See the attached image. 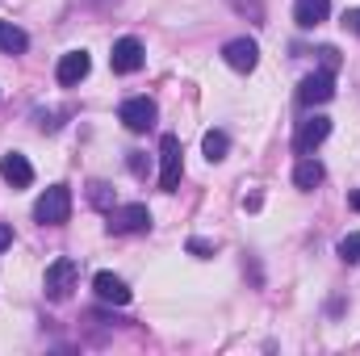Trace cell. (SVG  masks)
Instances as JSON below:
<instances>
[{
  "label": "cell",
  "mask_w": 360,
  "mask_h": 356,
  "mask_svg": "<svg viewBox=\"0 0 360 356\" xmlns=\"http://www.w3.org/2000/svg\"><path fill=\"white\" fill-rule=\"evenodd\" d=\"M201 151H205V160H210V164H218V160H226V151H231V139H226L222 130H205V139H201Z\"/></svg>",
  "instance_id": "obj_16"
},
{
  "label": "cell",
  "mask_w": 360,
  "mask_h": 356,
  "mask_svg": "<svg viewBox=\"0 0 360 356\" xmlns=\"http://www.w3.org/2000/svg\"><path fill=\"white\" fill-rule=\"evenodd\" d=\"M327 134H331V117H319V113H314V117H306V122L297 126V134H293V151H297V155H310Z\"/></svg>",
  "instance_id": "obj_9"
},
{
  "label": "cell",
  "mask_w": 360,
  "mask_h": 356,
  "mask_svg": "<svg viewBox=\"0 0 360 356\" xmlns=\"http://www.w3.org/2000/svg\"><path fill=\"white\" fill-rule=\"evenodd\" d=\"M151 227V210L147 205H113L109 210V231L113 235H134V231H147Z\"/></svg>",
  "instance_id": "obj_5"
},
{
  "label": "cell",
  "mask_w": 360,
  "mask_h": 356,
  "mask_svg": "<svg viewBox=\"0 0 360 356\" xmlns=\"http://www.w3.org/2000/svg\"><path fill=\"white\" fill-rule=\"evenodd\" d=\"M25 46H30L25 30H17L13 21H0V51H4V55H21Z\"/></svg>",
  "instance_id": "obj_15"
},
{
  "label": "cell",
  "mask_w": 360,
  "mask_h": 356,
  "mask_svg": "<svg viewBox=\"0 0 360 356\" xmlns=\"http://www.w3.org/2000/svg\"><path fill=\"white\" fill-rule=\"evenodd\" d=\"M155 117H160V109H155L151 96H130V101H122V109H117V122H122L126 130H134V134L151 130Z\"/></svg>",
  "instance_id": "obj_2"
},
{
  "label": "cell",
  "mask_w": 360,
  "mask_h": 356,
  "mask_svg": "<svg viewBox=\"0 0 360 356\" xmlns=\"http://www.w3.org/2000/svg\"><path fill=\"white\" fill-rule=\"evenodd\" d=\"M348 205H352V210L360 214V189H352V193H348Z\"/></svg>",
  "instance_id": "obj_22"
},
{
  "label": "cell",
  "mask_w": 360,
  "mask_h": 356,
  "mask_svg": "<svg viewBox=\"0 0 360 356\" xmlns=\"http://www.w3.org/2000/svg\"><path fill=\"white\" fill-rule=\"evenodd\" d=\"M344 25H348V30H356V34H360V8H348V13H344Z\"/></svg>",
  "instance_id": "obj_20"
},
{
  "label": "cell",
  "mask_w": 360,
  "mask_h": 356,
  "mask_svg": "<svg viewBox=\"0 0 360 356\" xmlns=\"http://www.w3.org/2000/svg\"><path fill=\"white\" fill-rule=\"evenodd\" d=\"M319 55H323V72H335V68H340V51H335V46H323Z\"/></svg>",
  "instance_id": "obj_18"
},
{
  "label": "cell",
  "mask_w": 360,
  "mask_h": 356,
  "mask_svg": "<svg viewBox=\"0 0 360 356\" xmlns=\"http://www.w3.org/2000/svg\"><path fill=\"white\" fill-rule=\"evenodd\" d=\"M188 252L201 256V260H210V256H214V243H205V239H188Z\"/></svg>",
  "instance_id": "obj_19"
},
{
  "label": "cell",
  "mask_w": 360,
  "mask_h": 356,
  "mask_svg": "<svg viewBox=\"0 0 360 356\" xmlns=\"http://www.w3.org/2000/svg\"><path fill=\"white\" fill-rule=\"evenodd\" d=\"M34 218L42 227H63L72 218V189L68 184H51L38 201H34Z\"/></svg>",
  "instance_id": "obj_1"
},
{
  "label": "cell",
  "mask_w": 360,
  "mask_h": 356,
  "mask_svg": "<svg viewBox=\"0 0 360 356\" xmlns=\"http://www.w3.org/2000/svg\"><path fill=\"white\" fill-rule=\"evenodd\" d=\"M76 276H80V265L72 260V256H59V260H51L46 268V298H55V302H63L72 289H76Z\"/></svg>",
  "instance_id": "obj_3"
},
{
  "label": "cell",
  "mask_w": 360,
  "mask_h": 356,
  "mask_svg": "<svg viewBox=\"0 0 360 356\" xmlns=\"http://www.w3.org/2000/svg\"><path fill=\"white\" fill-rule=\"evenodd\" d=\"M184 177V160H180V139L176 134H164L160 139V189L172 193Z\"/></svg>",
  "instance_id": "obj_4"
},
{
  "label": "cell",
  "mask_w": 360,
  "mask_h": 356,
  "mask_svg": "<svg viewBox=\"0 0 360 356\" xmlns=\"http://www.w3.org/2000/svg\"><path fill=\"white\" fill-rule=\"evenodd\" d=\"M340 256H344L348 265H360V231H352V235L340 239Z\"/></svg>",
  "instance_id": "obj_17"
},
{
  "label": "cell",
  "mask_w": 360,
  "mask_h": 356,
  "mask_svg": "<svg viewBox=\"0 0 360 356\" xmlns=\"http://www.w3.org/2000/svg\"><path fill=\"white\" fill-rule=\"evenodd\" d=\"M89 72H92L89 51H68V55L59 59V68H55V80H59L63 89H76V84H80Z\"/></svg>",
  "instance_id": "obj_10"
},
{
  "label": "cell",
  "mask_w": 360,
  "mask_h": 356,
  "mask_svg": "<svg viewBox=\"0 0 360 356\" xmlns=\"http://www.w3.org/2000/svg\"><path fill=\"white\" fill-rule=\"evenodd\" d=\"M143 63H147V51H143V42H139V38H117V42H113L109 68H113L117 76H130V72H139Z\"/></svg>",
  "instance_id": "obj_6"
},
{
  "label": "cell",
  "mask_w": 360,
  "mask_h": 356,
  "mask_svg": "<svg viewBox=\"0 0 360 356\" xmlns=\"http://www.w3.org/2000/svg\"><path fill=\"white\" fill-rule=\"evenodd\" d=\"M323 177H327V172H323V164H319V160H310V155H302V160H297V168H293V184H297V189H314V184H323Z\"/></svg>",
  "instance_id": "obj_14"
},
{
  "label": "cell",
  "mask_w": 360,
  "mask_h": 356,
  "mask_svg": "<svg viewBox=\"0 0 360 356\" xmlns=\"http://www.w3.org/2000/svg\"><path fill=\"white\" fill-rule=\"evenodd\" d=\"M0 177L13 189H30L34 184V168H30V160L21 151H8V155H0Z\"/></svg>",
  "instance_id": "obj_11"
},
{
  "label": "cell",
  "mask_w": 360,
  "mask_h": 356,
  "mask_svg": "<svg viewBox=\"0 0 360 356\" xmlns=\"http://www.w3.org/2000/svg\"><path fill=\"white\" fill-rule=\"evenodd\" d=\"M222 59H226V68H235V72H252V68L260 63V46H256V38H231V42L222 46Z\"/></svg>",
  "instance_id": "obj_8"
},
{
  "label": "cell",
  "mask_w": 360,
  "mask_h": 356,
  "mask_svg": "<svg viewBox=\"0 0 360 356\" xmlns=\"http://www.w3.org/2000/svg\"><path fill=\"white\" fill-rule=\"evenodd\" d=\"M92 289H96L101 302H113V306H126L130 302V285L122 276H113V272H96L92 276Z\"/></svg>",
  "instance_id": "obj_12"
},
{
  "label": "cell",
  "mask_w": 360,
  "mask_h": 356,
  "mask_svg": "<svg viewBox=\"0 0 360 356\" xmlns=\"http://www.w3.org/2000/svg\"><path fill=\"white\" fill-rule=\"evenodd\" d=\"M335 96V72H314V76H306L302 80V89H297V101L310 109V105H327Z\"/></svg>",
  "instance_id": "obj_7"
},
{
  "label": "cell",
  "mask_w": 360,
  "mask_h": 356,
  "mask_svg": "<svg viewBox=\"0 0 360 356\" xmlns=\"http://www.w3.org/2000/svg\"><path fill=\"white\" fill-rule=\"evenodd\" d=\"M8 243H13V227H8V222H0V252H4Z\"/></svg>",
  "instance_id": "obj_21"
},
{
  "label": "cell",
  "mask_w": 360,
  "mask_h": 356,
  "mask_svg": "<svg viewBox=\"0 0 360 356\" xmlns=\"http://www.w3.org/2000/svg\"><path fill=\"white\" fill-rule=\"evenodd\" d=\"M331 17V0H297L293 4V21L302 25V30H314V25H323Z\"/></svg>",
  "instance_id": "obj_13"
}]
</instances>
